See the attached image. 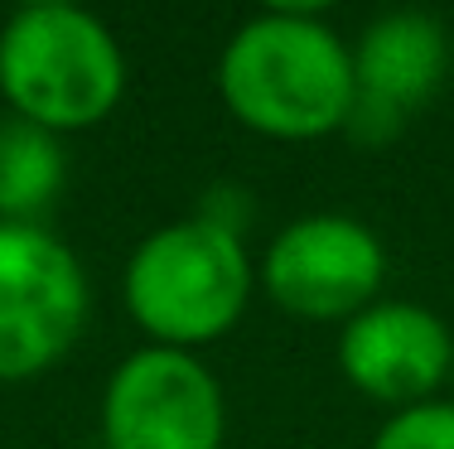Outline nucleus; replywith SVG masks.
Instances as JSON below:
<instances>
[{"instance_id":"6","label":"nucleus","mask_w":454,"mask_h":449,"mask_svg":"<svg viewBox=\"0 0 454 449\" xmlns=\"http://www.w3.org/2000/svg\"><path fill=\"white\" fill-rule=\"evenodd\" d=\"M266 295L295 319H343L377 305L387 275V252L377 232L343 213H315L295 218L276 232L266 252Z\"/></svg>"},{"instance_id":"3","label":"nucleus","mask_w":454,"mask_h":449,"mask_svg":"<svg viewBox=\"0 0 454 449\" xmlns=\"http://www.w3.org/2000/svg\"><path fill=\"white\" fill-rule=\"evenodd\" d=\"M126 309L160 348L227 334L252 295V261L232 222L184 218L150 232L126 261Z\"/></svg>"},{"instance_id":"5","label":"nucleus","mask_w":454,"mask_h":449,"mask_svg":"<svg viewBox=\"0 0 454 449\" xmlns=\"http://www.w3.org/2000/svg\"><path fill=\"white\" fill-rule=\"evenodd\" d=\"M223 387L193 352L140 348L106 382V449H223Z\"/></svg>"},{"instance_id":"1","label":"nucleus","mask_w":454,"mask_h":449,"mask_svg":"<svg viewBox=\"0 0 454 449\" xmlns=\"http://www.w3.org/2000/svg\"><path fill=\"white\" fill-rule=\"evenodd\" d=\"M218 92L271 141H319L353 116V53L315 10H262L227 39Z\"/></svg>"},{"instance_id":"7","label":"nucleus","mask_w":454,"mask_h":449,"mask_svg":"<svg viewBox=\"0 0 454 449\" xmlns=\"http://www.w3.org/2000/svg\"><path fill=\"white\" fill-rule=\"evenodd\" d=\"M454 334L445 319L411 299H377L343 324L339 368L363 397L387 401L396 411L430 401V391L450 382Z\"/></svg>"},{"instance_id":"11","label":"nucleus","mask_w":454,"mask_h":449,"mask_svg":"<svg viewBox=\"0 0 454 449\" xmlns=\"http://www.w3.org/2000/svg\"><path fill=\"white\" fill-rule=\"evenodd\" d=\"M450 387H454V358H450Z\"/></svg>"},{"instance_id":"9","label":"nucleus","mask_w":454,"mask_h":449,"mask_svg":"<svg viewBox=\"0 0 454 449\" xmlns=\"http://www.w3.org/2000/svg\"><path fill=\"white\" fill-rule=\"evenodd\" d=\"M63 145L35 121H0V222H35L63 189Z\"/></svg>"},{"instance_id":"4","label":"nucleus","mask_w":454,"mask_h":449,"mask_svg":"<svg viewBox=\"0 0 454 449\" xmlns=\"http://www.w3.org/2000/svg\"><path fill=\"white\" fill-rule=\"evenodd\" d=\"M82 261L39 222H0V382L53 368L82 334Z\"/></svg>"},{"instance_id":"2","label":"nucleus","mask_w":454,"mask_h":449,"mask_svg":"<svg viewBox=\"0 0 454 449\" xmlns=\"http://www.w3.org/2000/svg\"><path fill=\"white\" fill-rule=\"evenodd\" d=\"M0 92L20 121L44 131H88L126 92V58L92 10L35 0L0 29Z\"/></svg>"},{"instance_id":"10","label":"nucleus","mask_w":454,"mask_h":449,"mask_svg":"<svg viewBox=\"0 0 454 449\" xmlns=\"http://www.w3.org/2000/svg\"><path fill=\"white\" fill-rule=\"evenodd\" d=\"M367 449H454V401H420L396 411Z\"/></svg>"},{"instance_id":"8","label":"nucleus","mask_w":454,"mask_h":449,"mask_svg":"<svg viewBox=\"0 0 454 449\" xmlns=\"http://www.w3.org/2000/svg\"><path fill=\"white\" fill-rule=\"evenodd\" d=\"M353 53V116L348 126L367 141L392 135L416 106L435 97L450 63L445 29L435 15L392 10L363 29Z\"/></svg>"}]
</instances>
